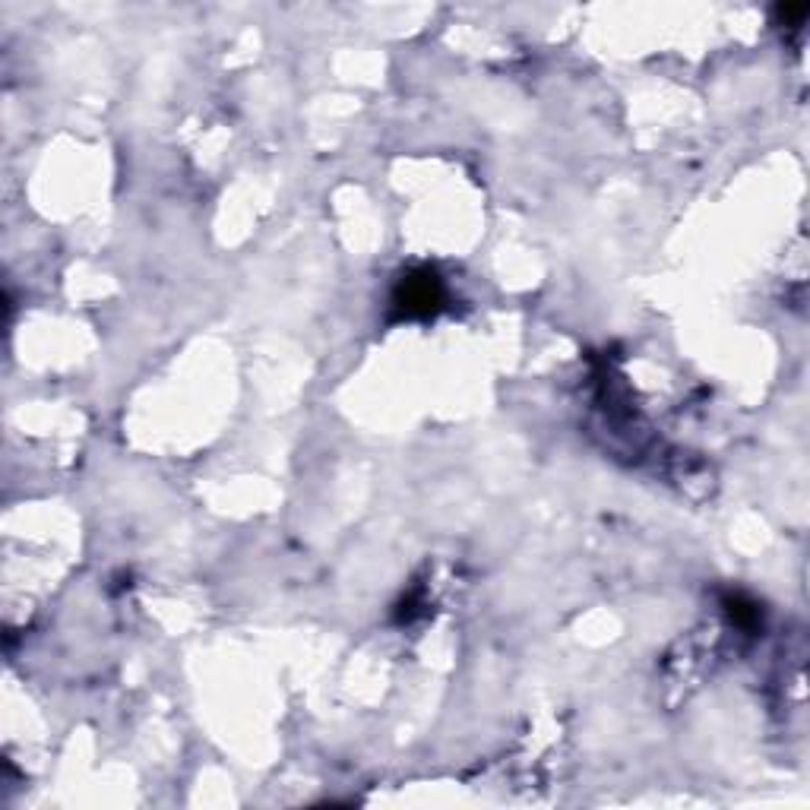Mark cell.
Returning a JSON list of instances; mask_svg holds the SVG:
<instances>
[{"mask_svg":"<svg viewBox=\"0 0 810 810\" xmlns=\"http://www.w3.org/2000/svg\"><path fill=\"white\" fill-rule=\"evenodd\" d=\"M396 301L402 304V311H409V313H428L440 301V282L434 279V273L409 275V279H402Z\"/></svg>","mask_w":810,"mask_h":810,"instance_id":"cell-1","label":"cell"},{"mask_svg":"<svg viewBox=\"0 0 810 810\" xmlns=\"http://www.w3.org/2000/svg\"><path fill=\"white\" fill-rule=\"evenodd\" d=\"M807 4H782V7L776 10V20L782 22V26H801L804 20H807Z\"/></svg>","mask_w":810,"mask_h":810,"instance_id":"cell-2","label":"cell"},{"mask_svg":"<svg viewBox=\"0 0 810 810\" xmlns=\"http://www.w3.org/2000/svg\"><path fill=\"white\" fill-rule=\"evenodd\" d=\"M731 605V618L738 620V624H753L757 620V608L750 605V601H740V599H734V601H728Z\"/></svg>","mask_w":810,"mask_h":810,"instance_id":"cell-3","label":"cell"}]
</instances>
